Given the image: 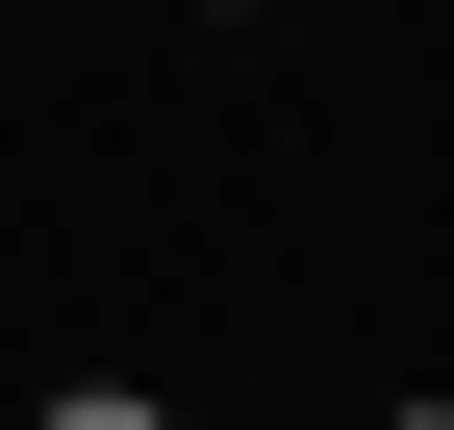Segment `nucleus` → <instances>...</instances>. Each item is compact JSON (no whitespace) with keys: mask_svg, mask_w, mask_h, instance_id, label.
I'll return each instance as SVG.
<instances>
[{"mask_svg":"<svg viewBox=\"0 0 454 430\" xmlns=\"http://www.w3.org/2000/svg\"><path fill=\"white\" fill-rule=\"evenodd\" d=\"M379 430H454V380H404V405H379Z\"/></svg>","mask_w":454,"mask_h":430,"instance_id":"f03ea898","label":"nucleus"},{"mask_svg":"<svg viewBox=\"0 0 454 430\" xmlns=\"http://www.w3.org/2000/svg\"><path fill=\"white\" fill-rule=\"evenodd\" d=\"M26 430H177V380H51Z\"/></svg>","mask_w":454,"mask_h":430,"instance_id":"f257e3e1","label":"nucleus"},{"mask_svg":"<svg viewBox=\"0 0 454 430\" xmlns=\"http://www.w3.org/2000/svg\"><path fill=\"white\" fill-rule=\"evenodd\" d=\"M227 26H278V0H227Z\"/></svg>","mask_w":454,"mask_h":430,"instance_id":"7ed1b4c3","label":"nucleus"}]
</instances>
